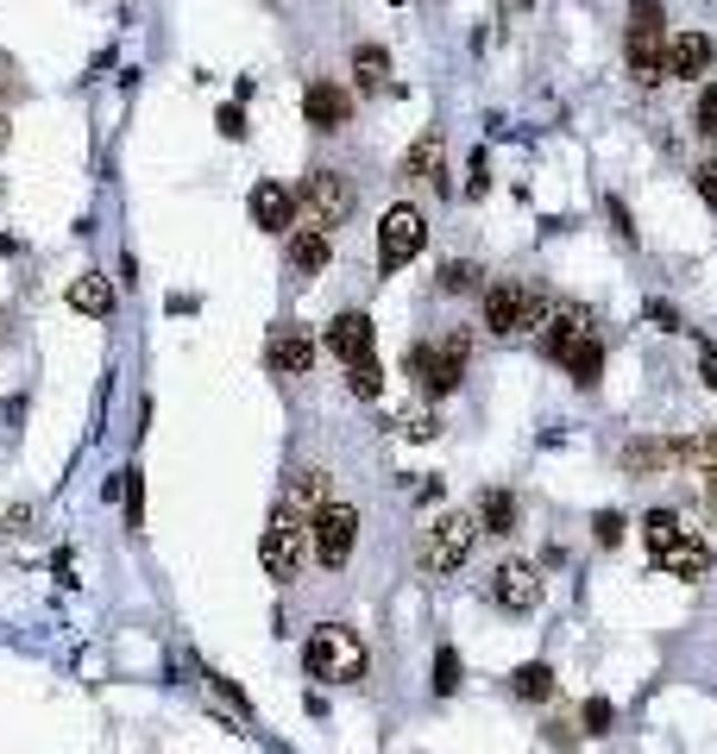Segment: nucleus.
Listing matches in <instances>:
<instances>
[{"label":"nucleus","instance_id":"1","mask_svg":"<svg viewBox=\"0 0 717 754\" xmlns=\"http://www.w3.org/2000/svg\"><path fill=\"white\" fill-rule=\"evenodd\" d=\"M465 365H472V328H447L441 340H416L403 359L409 384H416V396L422 403H434V396H453V390L465 384Z\"/></svg>","mask_w":717,"mask_h":754},{"label":"nucleus","instance_id":"2","mask_svg":"<svg viewBox=\"0 0 717 754\" xmlns=\"http://www.w3.org/2000/svg\"><path fill=\"white\" fill-rule=\"evenodd\" d=\"M352 214H359V183L347 171H334V164H315L303 183H296V227H321L334 233L347 227Z\"/></svg>","mask_w":717,"mask_h":754},{"label":"nucleus","instance_id":"3","mask_svg":"<svg viewBox=\"0 0 717 754\" xmlns=\"http://www.w3.org/2000/svg\"><path fill=\"white\" fill-rule=\"evenodd\" d=\"M366 641L359 629L347 622H321L309 641H303V673L321 679V685H352V679H366Z\"/></svg>","mask_w":717,"mask_h":754},{"label":"nucleus","instance_id":"4","mask_svg":"<svg viewBox=\"0 0 717 754\" xmlns=\"http://www.w3.org/2000/svg\"><path fill=\"white\" fill-rule=\"evenodd\" d=\"M485 328L498 333V340H516V333H535L547 321V302L535 283H523V277H498V283H485Z\"/></svg>","mask_w":717,"mask_h":754},{"label":"nucleus","instance_id":"5","mask_svg":"<svg viewBox=\"0 0 717 754\" xmlns=\"http://www.w3.org/2000/svg\"><path fill=\"white\" fill-rule=\"evenodd\" d=\"M258 560L272 572V585H296L303 579V566H309V516L290 509V503H277L265 535H258Z\"/></svg>","mask_w":717,"mask_h":754},{"label":"nucleus","instance_id":"6","mask_svg":"<svg viewBox=\"0 0 717 754\" xmlns=\"http://www.w3.org/2000/svg\"><path fill=\"white\" fill-rule=\"evenodd\" d=\"M352 547H359V509L352 503H328V509H315L309 516V560L321 572H340L352 560Z\"/></svg>","mask_w":717,"mask_h":754},{"label":"nucleus","instance_id":"7","mask_svg":"<svg viewBox=\"0 0 717 754\" xmlns=\"http://www.w3.org/2000/svg\"><path fill=\"white\" fill-rule=\"evenodd\" d=\"M472 541H479V516H465V509H447L441 523L428 528L422 541V572L428 579H447V572H460L472 560Z\"/></svg>","mask_w":717,"mask_h":754},{"label":"nucleus","instance_id":"8","mask_svg":"<svg viewBox=\"0 0 717 754\" xmlns=\"http://www.w3.org/2000/svg\"><path fill=\"white\" fill-rule=\"evenodd\" d=\"M428 246V220L422 208H409V202H397V208H385V220H378V271H403L409 258Z\"/></svg>","mask_w":717,"mask_h":754},{"label":"nucleus","instance_id":"9","mask_svg":"<svg viewBox=\"0 0 717 754\" xmlns=\"http://www.w3.org/2000/svg\"><path fill=\"white\" fill-rule=\"evenodd\" d=\"M315 352H321V340H315L309 328L284 321V328H272V340H265V365H272V378H309Z\"/></svg>","mask_w":717,"mask_h":754},{"label":"nucleus","instance_id":"10","mask_svg":"<svg viewBox=\"0 0 717 754\" xmlns=\"http://www.w3.org/2000/svg\"><path fill=\"white\" fill-rule=\"evenodd\" d=\"M303 120H309L315 133H347L352 126V89L334 76H315L303 89Z\"/></svg>","mask_w":717,"mask_h":754},{"label":"nucleus","instance_id":"11","mask_svg":"<svg viewBox=\"0 0 717 754\" xmlns=\"http://www.w3.org/2000/svg\"><path fill=\"white\" fill-rule=\"evenodd\" d=\"M491 603L510 610V617H529V610L542 603V572H535L529 560H504L498 572H491Z\"/></svg>","mask_w":717,"mask_h":754},{"label":"nucleus","instance_id":"12","mask_svg":"<svg viewBox=\"0 0 717 754\" xmlns=\"http://www.w3.org/2000/svg\"><path fill=\"white\" fill-rule=\"evenodd\" d=\"M246 214H253L258 233H290L296 227V189L277 183V176H258L253 195H246Z\"/></svg>","mask_w":717,"mask_h":754},{"label":"nucleus","instance_id":"13","mask_svg":"<svg viewBox=\"0 0 717 754\" xmlns=\"http://www.w3.org/2000/svg\"><path fill=\"white\" fill-rule=\"evenodd\" d=\"M371 314L366 309H347V314H334L328 321V333H321V347L340 359V365H359V359H371Z\"/></svg>","mask_w":717,"mask_h":754},{"label":"nucleus","instance_id":"14","mask_svg":"<svg viewBox=\"0 0 717 754\" xmlns=\"http://www.w3.org/2000/svg\"><path fill=\"white\" fill-rule=\"evenodd\" d=\"M403 176H409V183H428V189H441V195H447V138H441V126H428V133L409 138Z\"/></svg>","mask_w":717,"mask_h":754},{"label":"nucleus","instance_id":"15","mask_svg":"<svg viewBox=\"0 0 717 754\" xmlns=\"http://www.w3.org/2000/svg\"><path fill=\"white\" fill-rule=\"evenodd\" d=\"M580 333H592L585 302H554V309H547V321H542V359H554V365H561L566 347H573Z\"/></svg>","mask_w":717,"mask_h":754},{"label":"nucleus","instance_id":"16","mask_svg":"<svg viewBox=\"0 0 717 754\" xmlns=\"http://www.w3.org/2000/svg\"><path fill=\"white\" fill-rule=\"evenodd\" d=\"M284 258H290L296 277H321L334 265V239L321 227H290L284 233Z\"/></svg>","mask_w":717,"mask_h":754},{"label":"nucleus","instance_id":"17","mask_svg":"<svg viewBox=\"0 0 717 754\" xmlns=\"http://www.w3.org/2000/svg\"><path fill=\"white\" fill-rule=\"evenodd\" d=\"M711 58H717V44L705 39V32H674V39H667V82L705 76V70H711Z\"/></svg>","mask_w":717,"mask_h":754},{"label":"nucleus","instance_id":"18","mask_svg":"<svg viewBox=\"0 0 717 754\" xmlns=\"http://www.w3.org/2000/svg\"><path fill=\"white\" fill-rule=\"evenodd\" d=\"M711 560H717V554H711V541H698V535H679V541L674 547H667V554H660V572H667V579H705V572H711Z\"/></svg>","mask_w":717,"mask_h":754},{"label":"nucleus","instance_id":"19","mask_svg":"<svg viewBox=\"0 0 717 754\" xmlns=\"http://www.w3.org/2000/svg\"><path fill=\"white\" fill-rule=\"evenodd\" d=\"M70 309L101 321V314H114V277L107 271H76L70 277Z\"/></svg>","mask_w":717,"mask_h":754},{"label":"nucleus","instance_id":"20","mask_svg":"<svg viewBox=\"0 0 717 754\" xmlns=\"http://www.w3.org/2000/svg\"><path fill=\"white\" fill-rule=\"evenodd\" d=\"M623 472H629V478H660V472H667V465H679L674 459V441H648V434H642V441H623Z\"/></svg>","mask_w":717,"mask_h":754},{"label":"nucleus","instance_id":"21","mask_svg":"<svg viewBox=\"0 0 717 754\" xmlns=\"http://www.w3.org/2000/svg\"><path fill=\"white\" fill-rule=\"evenodd\" d=\"M352 89L359 95H385L390 89V51L385 44H352Z\"/></svg>","mask_w":717,"mask_h":754},{"label":"nucleus","instance_id":"22","mask_svg":"<svg viewBox=\"0 0 717 754\" xmlns=\"http://www.w3.org/2000/svg\"><path fill=\"white\" fill-rule=\"evenodd\" d=\"M284 503L303 509V516H315V509H328L334 503V478L321 472V465H303V472L290 478V490H284Z\"/></svg>","mask_w":717,"mask_h":754},{"label":"nucleus","instance_id":"23","mask_svg":"<svg viewBox=\"0 0 717 754\" xmlns=\"http://www.w3.org/2000/svg\"><path fill=\"white\" fill-rule=\"evenodd\" d=\"M561 371H566V378H573L580 390H592V384H598V371H604V347H598V333H580V340L566 347Z\"/></svg>","mask_w":717,"mask_h":754},{"label":"nucleus","instance_id":"24","mask_svg":"<svg viewBox=\"0 0 717 754\" xmlns=\"http://www.w3.org/2000/svg\"><path fill=\"white\" fill-rule=\"evenodd\" d=\"M479 528H491V535H516V490L491 484L485 497H479Z\"/></svg>","mask_w":717,"mask_h":754},{"label":"nucleus","instance_id":"25","mask_svg":"<svg viewBox=\"0 0 717 754\" xmlns=\"http://www.w3.org/2000/svg\"><path fill=\"white\" fill-rule=\"evenodd\" d=\"M510 692L523 698V704H547V698H554V667H547V660L516 667V673H510Z\"/></svg>","mask_w":717,"mask_h":754},{"label":"nucleus","instance_id":"26","mask_svg":"<svg viewBox=\"0 0 717 754\" xmlns=\"http://www.w3.org/2000/svg\"><path fill=\"white\" fill-rule=\"evenodd\" d=\"M674 459L693 465V472H717V427H698V434L674 441Z\"/></svg>","mask_w":717,"mask_h":754},{"label":"nucleus","instance_id":"27","mask_svg":"<svg viewBox=\"0 0 717 754\" xmlns=\"http://www.w3.org/2000/svg\"><path fill=\"white\" fill-rule=\"evenodd\" d=\"M679 535H686V528H679L674 509H648V516H642V541H648V554H655V560L679 541Z\"/></svg>","mask_w":717,"mask_h":754},{"label":"nucleus","instance_id":"28","mask_svg":"<svg viewBox=\"0 0 717 754\" xmlns=\"http://www.w3.org/2000/svg\"><path fill=\"white\" fill-rule=\"evenodd\" d=\"M347 390L359 396V403H378V396H385V365H378V352L359 359V365H347Z\"/></svg>","mask_w":717,"mask_h":754},{"label":"nucleus","instance_id":"29","mask_svg":"<svg viewBox=\"0 0 717 754\" xmlns=\"http://www.w3.org/2000/svg\"><path fill=\"white\" fill-rule=\"evenodd\" d=\"M441 290H447V296H472V290H485V271H479L472 258H447V265H441Z\"/></svg>","mask_w":717,"mask_h":754},{"label":"nucleus","instance_id":"30","mask_svg":"<svg viewBox=\"0 0 717 754\" xmlns=\"http://www.w3.org/2000/svg\"><path fill=\"white\" fill-rule=\"evenodd\" d=\"M623 32H648V39H667V7L660 0H629V25Z\"/></svg>","mask_w":717,"mask_h":754},{"label":"nucleus","instance_id":"31","mask_svg":"<svg viewBox=\"0 0 717 754\" xmlns=\"http://www.w3.org/2000/svg\"><path fill=\"white\" fill-rule=\"evenodd\" d=\"M120 490H126V528H145V472H139V465H126V472H120Z\"/></svg>","mask_w":717,"mask_h":754},{"label":"nucleus","instance_id":"32","mask_svg":"<svg viewBox=\"0 0 717 754\" xmlns=\"http://www.w3.org/2000/svg\"><path fill=\"white\" fill-rule=\"evenodd\" d=\"M428 685H434V698L460 692V654H453V648H434V679H428Z\"/></svg>","mask_w":717,"mask_h":754},{"label":"nucleus","instance_id":"33","mask_svg":"<svg viewBox=\"0 0 717 754\" xmlns=\"http://www.w3.org/2000/svg\"><path fill=\"white\" fill-rule=\"evenodd\" d=\"M397 427H403L409 441H434V434H441V422H434V409H428V403L403 409V415H397Z\"/></svg>","mask_w":717,"mask_h":754},{"label":"nucleus","instance_id":"34","mask_svg":"<svg viewBox=\"0 0 717 754\" xmlns=\"http://www.w3.org/2000/svg\"><path fill=\"white\" fill-rule=\"evenodd\" d=\"M693 126H698V133H705V138H717V82H705V89H698Z\"/></svg>","mask_w":717,"mask_h":754},{"label":"nucleus","instance_id":"35","mask_svg":"<svg viewBox=\"0 0 717 754\" xmlns=\"http://www.w3.org/2000/svg\"><path fill=\"white\" fill-rule=\"evenodd\" d=\"M611 698H585V711H580V723H585V735H611Z\"/></svg>","mask_w":717,"mask_h":754},{"label":"nucleus","instance_id":"36","mask_svg":"<svg viewBox=\"0 0 717 754\" xmlns=\"http://www.w3.org/2000/svg\"><path fill=\"white\" fill-rule=\"evenodd\" d=\"M592 528H598V547L623 541V516H617V509H598V523H592Z\"/></svg>","mask_w":717,"mask_h":754},{"label":"nucleus","instance_id":"37","mask_svg":"<svg viewBox=\"0 0 717 754\" xmlns=\"http://www.w3.org/2000/svg\"><path fill=\"white\" fill-rule=\"evenodd\" d=\"M604 214H611L617 239H636V227H629V208H623V195H611V202H604Z\"/></svg>","mask_w":717,"mask_h":754},{"label":"nucleus","instance_id":"38","mask_svg":"<svg viewBox=\"0 0 717 754\" xmlns=\"http://www.w3.org/2000/svg\"><path fill=\"white\" fill-rule=\"evenodd\" d=\"M214 692L227 698V704H233V711H239V716H253V704H246V692H239L233 679H221V673H214Z\"/></svg>","mask_w":717,"mask_h":754},{"label":"nucleus","instance_id":"39","mask_svg":"<svg viewBox=\"0 0 717 754\" xmlns=\"http://www.w3.org/2000/svg\"><path fill=\"white\" fill-rule=\"evenodd\" d=\"M693 183H698V195H705V202H711V214H717V164H698Z\"/></svg>","mask_w":717,"mask_h":754},{"label":"nucleus","instance_id":"40","mask_svg":"<svg viewBox=\"0 0 717 754\" xmlns=\"http://www.w3.org/2000/svg\"><path fill=\"white\" fill-rule=\"evenodd\" d=\"M221 133L227 138H246V107L233 101V107H221Z\"/></svg>","mask_w":717,"mask_h":754},{"label":"nucleus","instance_id":"41","mask_svg":"<svg viewBox=\"0 0 717 754\" xmlns=\"http://www.w3.org/2000/svg\"><path fill=\"white\" fill-rule=\"evenodd\" d=\"M698 378L717 390V352H711V340H698Z\"/></svg>","mask_w":717,"mask_h":754},{"label":"nucleus","instance_id":"42","mask_svg":"<svg viewBox=\"0 0 717 754\" xmlns=\"http://www.w3.org/2000/svg\"><path fill=\"white\" fill-rule=\"evenodd\" d=\"M485 189H491V157L472 152V195H485Z\"/></svg>","mask_w":717,"mask_h":754},{"label":"nucleus","instance_id":"43","mask_svg":"<svg viewBox=\"0 0 717 754\" xmlns=\"http://www.w3.org/2000/svg\"><path fill=\"white\" fill-rule=\"evenodd\" d=\"M648 321H655L660 333H679V314L667 309V302H648Z\"/></svg>","mask_w":717,"mask_h":754},{"label":"nucleus","instance_id":"44","mask_svg":"<svg viewBox=\"0 0 717 754\" xmlns=\"http://www.w3.org/2000/svg\"><path fill=\"white\" fill-rule=\"evenodd\" d=\"M25 523H32V509H7V516H0V535H25Z\"/></svg>","mask_w":717,"mask_h":754},{"label":"nucleus","instance_id":"45","mask_svg":"<svg viewBox=\"0 0 717 754\" xmlns=\"http://www.w3.org/2000/svg\"><path fill=\"white\" fill-rule=\"evenodd\" d=\"M7 138H13V120H7V107H0V152H7Z\"/></svg>","mask_w":717,"mask_h":754},{"label":"nucleus","instance_id":"46","mask_svg":"<svg viewBox=\"0 0 717 754\" xmlns=\"http://www.w3.org/2000/svg\"><path fill=\"white\" fill-rule=\"evenodd\" d=\"M529 7H535V0H504V13H529Z\"/></svg>","mask_w":717,"mask_h":754},{"label":"nucleus","instance_id":"47","mask_svg":"<svg viewBox=\"0 0 717 754\" xmlns=\"http://www.w3.org/2000/svg\"><path fill=\"white\" fill-rule=\"evenodd\" d=\"M0 70H7V58H0ZM7 95H13V82H7V76H0V101H7Z\"/></svg>","mask_w":717,"mask_h":754},{"label":"nucleus","instance_id":"48","mask_svg":"<svg viewBox=\"0 0 717 754\" xmlns=\"http://www.w3.org/2000/svg\"><path fill=\"white\" fill-rule=\"evenodd\" d=\"M0 347H7V314H0Z\"/></svg>","mask_w":717,"mask_h":754}]
</instances>
